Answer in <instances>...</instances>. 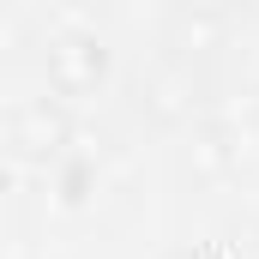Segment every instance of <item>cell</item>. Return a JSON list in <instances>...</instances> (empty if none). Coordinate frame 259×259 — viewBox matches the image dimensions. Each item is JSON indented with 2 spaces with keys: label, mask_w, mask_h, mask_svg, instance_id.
I'll use <instances>...</instances> for the list:
<instances>
[{
  "label": "cell",
  "mask_w": 259,
  "mask_h": 259,
  "mask_svg": "<svg viewBox=\"0 0 259 259\" xmlns=\"http://www.w3.org/2000/svg\"><path fill=\"white\" fill-rule=\"evenodd\" d=\"M187 169H193L199 181H205V175H223V169H229V139L217 127H205L193 139V151H187Z\"/></svg>",
  "instance_id": "3957f363"
},
{
  "label": "cell",
  "mask_w": 259,
  "mask_h": 259,
  "mask_svg": "<svg viewBox=\"0 0 259 259\" xmlns=\"http://www.w3.org/2000/svg\"><path fill=\"white\" fill-rule=\"evenodd\" d=\"M103 72H109V49H103L97 36H61V42H49V91H55V97H84V91H97Z\"/></svg>",
  "instance_id": "6da1fadb"
},
{
  "label": "cell",
  "mask_w": 259,
  "mask_h": 259,
  "mask_svg": "<svg viewBox=\"0 0 259 259\" xmlns=\"http://www.w3.org/2000/svg\"><path fill=\"white\" fill-rule=\"evenodd\" d=\"M61 139H66V115L49 97H42V103H24V109L12 115V145H18L24 157H49Z\"/></svg>",
  "instance_id": "7a4b0ae2"
}]
</instances>
